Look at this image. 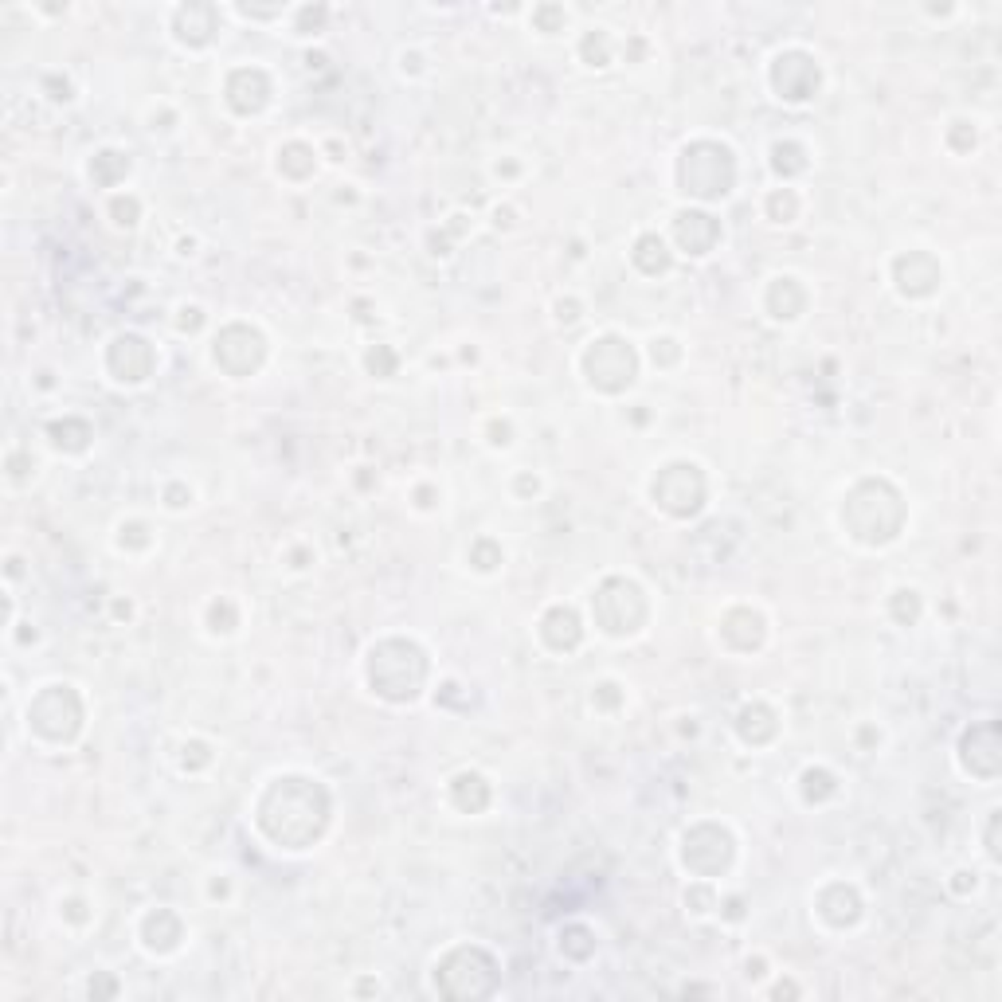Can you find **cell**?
<instances>
[{"instance_id": "cell-9", "label": "cell", "mask_w": 1002, "mask_h": 1002, "mask_svg": "<svg viewBox=\"0 0 1002 1002\" xmlns=\"http://www.w3.org/2000/svg\"><path fill=\"white\" fill-rule=\"evenodd\" d=\"M114 224H134V216H137V200H118L114 204Z\"/></svg>"}, {"instance_id": "cell-7", "label": "cell", "mask_w": 1002, "mask_h": 1002, "mask_svg": "<svg viewBox=\"0 0 1002 1002\" xmlns=\"http://www.w3.org/2000/svg\"><path fill=\"white\" fill-rule=\"evenodd\" d=\"M803 791H807V799H822V795H834V775L830 772H807L803 775Z\"/></svg>"}, {"instance_id": "cell-3", "label": "cell", "mask_w": 1002, "mask_h": 1002, "mask_svg": "<svg viewBox=\"0 0 1002 1002\" xmlns=\"http://www.w3.org/2000/svg\"><path fill=\"white\" fill-rule=\"evenodd\" d=\"M654 498L662 501V509L678 513V517H689L701 509V498H705V486H701V474L693 462H674L662 470V478L654 482Z\"/></svg>"}, {"instance_id": "cell-6", "label": "cell", "mask_w": 1002, "mask_h": 1002, "mask_svg": "<svg viewBox=\"0 0 1002 1002\" xmlns=\"http://www.w3.org/2000/svg\"><path fill=\"white\" fill-rule=\"evenodd\" d=\"M662 259H670V251H666V243L658 239V235H642L635 243V263L642 267L646 274H662L670 263H662Z\"/></svg>"}, {"instance_id": "cell-4", "label": "cell", "mask_w": 1002, "mask_h": 1002, "mask_svg": "<svg viewBox=\"0 0 1002 1002\" xmlns=\"http://www.w3.org/2000/svg\"><path fill=\"white\" fill-rule=\"evenodd\" d=\"M678 239H682V247H689V255H705L713 247V239H717L713 216H705V212H682L678 216Z\"/></svg>"}, {"instance_id": "cell-5", "label": "cell", "mask_w": 1002, "mask_h": 1002, "mask_svg": "<svg viewBox=\"0 0 1002 1002\" xmlns=\"http://www.w3.org/2000/svg\"><path fill=\"white\" fill-rule=\"evenodd\" d=\"M545 638L556 650H572L580 642V619L568 607H552L545 615Z\"/></svg>"}, {"instance_id": "cell-2", "label": "cell", "mask_w": 1002, "mask_h": 1002, "mask_svg": "<svg viewBox=\"0 0 1002 1002\" xmlns=\"http://www.w3.org/2000/svg\"><path fill=\"white\" fill-rule=\"evenodd\" d=\"M584 368H588V380H592L595 388L619 392V388H627L631 376H635V353H631V345L619 341V337H599V341H592V349H588V357H584Z\"/></svg>"}, {"instance_id": "cell-1", "label": "cell", "mask_w": 1002, "mask_h": 1002, "mask_svg": "<svg viewBox=\"0 0 1002 1002\" xmlns=\"http://www.w3.org/2000/svg\"><path fill=\"white\" fill-rule=\"evenodd\" d=\"M685 192L697 196H725L732 184V153L725 145H693L682 161Z\"/></svg>"}, {"instance_id": "cell-8", "label": "cell", "mask_w": 1002, "mask_h": 1002, "mask_svg": "<svg viewBox=\"0 0 1002 1002\" xmlns=\"http://www.w3.org/2000/svg\"><path fill=\"white\" fill-rule=\"evenodd\" d=\"M772 216L779 224H787V220L795 216V192H791V188H783V192H775L772 196Z\"/></svg>"}]
</instances>
